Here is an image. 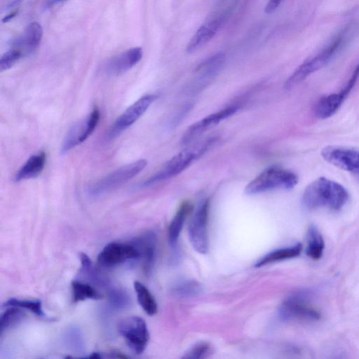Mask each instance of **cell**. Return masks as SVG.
<instances>
[{
    "instance_id": "obj_1",
    "label": "cell",
    "mask_w": 359,
    "mask_h": 359,
    "mask_svg": "<svg viewBox=\"0 0 359 359\" xmlns=\"http://www.w3.org/2000/svg\"><path fill=\"white\" fill-rule=\"evenodd\" d=\"M348 199V193L343 185L320 177L306 187L302 196V203L309 210L327 208L338 211L346 205Z\"/></svg>"
},
{
    "instance_id": "obj_2",
    "label": "cell",
    "mask_w": 359,
    "mask_h": 359,
    "mask_svg": "<svg viewBox=\"0 0 359 359\" xmlns=\"http://www.w3.org/2000/svg\"><path fill=\"white\" fill-rule=\"evenodd\" d=\"M346 35V31H341L318 53L305 60L285 81V88H293L309 76L327 65L344 44Z\"/></svg>"
},
{
    "instance_id": "obj_3",
    "label": "cell",
    "mask_w": 359,
    "mask_h": 359,
    "mask_svg": "<svg viewBox=\"0 0 359 359\" xmlns=\"http://www.w3.org/2000/svg\"><path fill=\"white\" fill-rule=\"evenodd\" d=\"M214 143L215 140L210 139L183 149L171 158L157 172L142 182V185L149 186L177 175L205 154Z\"/></svg>"
},
{
    "instance_id": "obj_4",
    "label": "cell",
    "mask_w": 359,
    "mask_h": 359,
    "mask_svg": "<svg viewBox=\"0 0 359 359\" xmlns=\"http://www.w3.org/2000/svg\"><path fill=\"white\" fill-rule=\"evenodd\" d=\"M297 183L298 177L294 172L280 167L271 166L251 180L245 187V192L251 195L277 189H290Z\"/></svg>"
},
{
    "instance_id": "obj_5",
    "label": "cell",
    "mask_w": 359,
    "mask_h": 359,
    "mask_svg": "<svg viewBox=\"0 0 359 359\" xmlns=\"http://www.w3.org/2000/svg\"><path fill=\"white\" fill-rule=\"evenodd\" d=\"M147 164L145 159H140L122 166L92 183L88 192L92 196H99L111 191L135 177Z\"/></svg>"
},
{
    "instance_id": "obj_6",
    "label": "cell",
    "mask_w": 359,
    "mask_h": 359,
    "mask_svg": "<svg viewBox=\"0 0 359 359\" xmlns=\"http://www.w3.org/2000/svg\"><path fill=\"white\" fill-rule=\"evenodd\" d=\"M117 330L135 353L141 354L144 352L149 339V334L143 318L139 316L125 318L118 323Z\"/></svg>"
},
{
    "instance_id": "obj_7",
    "label": "cell",
    "mask_w": 359,
    "mask_h": 359,
    "mask_svg": "<svg viewBox=\"0 0 359 359\" xmlns=\"http://www.w3.org/2000/svg\"><path fill=\"white\" fill-rule=\"evenodd\" d=\"M321 156L330 164L351 173L359 181V148L329 145Z\"/></svg>"
},
{
    "instance_id": "obj_8",
    "label": "cell",
    "mask_w": 359,
    "mask_h": 359,
    "mask_svg": "<svg viewBox=\"0 0 359 359\" xmlns=\"http://www.w3.org/2000/svg\"><path fill=\"white\" fill-rule=\"evenodd\" d=\"M280 316L285 320L313 322L320 318V313L302 294L287 297L281 304Z\"/></svg>"
},
{
    "instance_id": "obj_9",
    "label": "cell",
    "mask_w": 359,
    "mask_h": 359,
    "mask_svg": "<svg viewBox=\"0 0 359 359\" xmlns=\"http://www.w3.org/2000/svg\"><path fill=\"white\" fill-rule=\"evenodd\" d=\"M100 117L99 109L94 107L86 116L75 122L67 132L60 147V153L66 154L87 140L96 128Z\"/></svg>"
},
{
    "instance_id": "obj_10",
    "label": "cell",
    "mask_w": 359,
    "mask_h": 359,
    "mask_svg": "<svg viewBox=\"0 0 359 359\" xmlns=\"http://www.w3.org/2000/svg\"><path fill=\"white\" fill-rule=\"evenodd\" d=\"M210 202H202L194 213L189 222L188 233L192 247L198 253L205 254L208 250V220Z\"/></svg>"
},
{
    "instance_id": "obj_11",
    "label": "cell",
    "mask_w": 359,
    "mask_h": 359,
    "mask_svg": "<svg viewBox=\"0 0 359 359\" xmlns=\"http://www.w3.org/2000/svg\"><path fill=\"white\" fill-rule=\"evenodd\" d=\"M358 78L359 63L339 91L324 96L318 101L314 108L315 116L320 119H325L334 115L354 88Z\"/></svg>"
},
{
    "instance_id": "obj_12",
    "label": "cell",
    "mask_w": 359,
    "mask_h": 359,
    "mask_svg": "<svg viewBox=\"0 0 359 359\" xmlns=\"http://www.w3.org/2000/svg\"><path fill=\"white\" fill-rule=\"evenodd\" d=\"M156 98V96L155 95L148 94L140 97L130 105L111 126L106 135V139H114L135 123L147 110Z\"/></svg>"
},
{
    "instance_id": "obj_13",
    "label": "cell",
    "mask_w": 359,
    "mask_h": 359,
    "mask_svg": "<svg viewBox=\"0 0 359 359\" xmlns=\"http://www.w3.org/2000/svg\"><path fill=\"white\" fill-rule=\"evenodd\" d=\"M137 258H140L139 251L131 242H112L100 251L97 262L102 267L111 268Z\"/></svg>"
},
{
    "instance_id": "obj_14",
    "label": "cell",
    "mask_w": 359,
    "mask_h": 359,
    "mask_svg": "<svg viewBox=\"0 0 359 359\" xmlns=\"http://www.w3.org/2000/svg\"><path fill=\"white\" fill-rule=\"evenodd\" d=\"M142 54L141 48H131L110 59L105 65L104 70L112 76L122 74L137 64Z\"/></svg>"
},
{
    "instance_id": "obj_15",
    "label": "cell",
    "mask_w": 359,
    "mask_h": 359,
    "mask_svg": "<svg viewBox=\"0 0 359 359\" xmlns=\"http://www.w3.org/2000/svg\"><path fill=\"white\" fill-rule=\"evenodd\" d=\"M237 110V107L229 106L204 117L188 128L183 137V142L187 143L191 141L206 129L233 115Z\"/></svg>"
},
{
    "instance_id": "obj_16",
    "label": "cell",
    "mask_w": 359,
    "mask_h": 359,
    "mask_svg": "<svg viewBox=\"0 0 359 359\" xmlns=\"http://www.w3.org/2000/svg\"><path fill=\"white\" fill-rule=\"evenodd\" d=\"M222 22V17H217L203 24L187 43L186 51L192 53L205 45L215 36Z\"/></svg>"
},
{
    "instance_id": "obj_17",
    "label": "cell",
    "mask_w": 359,
    "mask_h": 359,
    "mask_svg": "<svg viewBox=\"0 0 359 359\" xmlns=\"http://www.w3.org/2000/svg\"><path fill=\"white\" fill-rule=\"evenodd\" d=\"M43 36V29L37 22H31L22 35L17 39L14 47L19 48L23 55L32 54L39 47Z\"/></svg>"
},
{
    "instance_id": "obj_18",
    "label": "cell",
    "mask_w": 359,
    "mask_h": 359,
    "mask_svg": "<svg viewBox=\"0 0 359 359\" xmlns=\"http://www.w3.org/2000/svg\"><path fill=\"white\" fill-rule=\"evenodd\" d=\"M46 161L43 151L31 156L20 168L13 177L15 182L33 179L38 177L43 171Z\"/></svg>"
},
{
    "instance_id": "obj_19",
    "label": "cell",
    "mask_w": 359,
    "mask_h": 359,
    "mask_svg": "<svg viewBox=\"0 0 359 359\" xmlns=\"http://www.w3.org/2000/svg\"><path fill=\"white\" fill-rule=\"evenodd\" d=\"M139 251L140 258L148 270L153 263L156 250V236L151 231H147L131 241Z\"/></svg>"
},
{
    "instance_id": "obj_20",
    "label": "cell",
    "mask_w": 359,
    "mask_h": 359,
    "mask_svg": "<svg viewBox=\"0 0 359 359\" xmlns=\"http://www.w3.org/2000/svg\"><path fill=\"white\" fill-rule=\"evenodd\" d=\"M225 61V54L217 53L201 62L196 67L195 72L202 79L211 78L222 69Z\"/></svg>"
},
{
    "instance_id": "obj_21",
    "label": "cell",
    "mask_w": 359,
    "mask_h": 359,
    "mask_svg": "<svg viewBox=\"0 0 359 359\" xmlns=\"http://www.w3.org/2000/svg\"><path fill=\"white\" fill-rule=\"evenodd\" d=\"M306 241V255L313 260L320 259L325 249V241L322 234L316 226H309L307 230Z\"/></svg>"
},
{
    "instance_id": "obj_22",
    "label": "cell",
    "mask_w": 359,
    "mask_h": 359,
    "mask_svg": "<svg viewBox=\"0 0 359 359\" xmlns=\"http://www.w3.org/2000/svg\"><path fill=\"white\" fill-rule=\"evenodd\" d=\"M302 250V244L297 243L292 246L272 251L260 259L255 264V266L261 267L271 263L296 257L300 255Z\"/></svg>"
},
{
    "instance_id": "obj_23",
    "label": "cell",
    "mask_w": 359,
    "mask_h": 359,
    "mask_svg": "<svg viewBox=\"0 0 359 359\" xmlns=\"http://www.w3.org/2000/svg\"><path fill=\"white\" fill-rule=\"evenodd\" d=\"M192 209L189 202H184L180 206L168 228V238L171 244L177 243L187 216Z\"/></svg>"
},
{
    "instance_id": "obj_24",
    "label": "cell",
    "mask_w": 359,
    "mask_h": 359,
    "mask_svg": "<svg viewBox=\"0 0 359 359\" xmlns=\"http://www.w3.org/2000/svg\"><path fill=\"white\" fill-rule=\"evenodd\" d=\"M134 289L138 303L144 312L149 316L155 315L158 311L157 303L148 288L142 283L135 281Z\"/></svg>"
},
{
    "instance_id": "obj_25",
    "label": "cell",
    "mask_w": 359,
    "mask_h": 359,
    "mask_svg": "<svg viewBox=\"0 0 359 359\" xmlns=\"http://www.w3.org/2000/svg\"><path fill=\"white\" fill-rule=\"evenodd\" d=\"M73 302L76 303L88 299H101L103 295L88 283L80 280H72V283Z\"/></svg>"
},
{
    "instance_id": "obj_26",
    "label": "cell",
    "mask_w": 359,
    "mask_h": 359,
    "mask_svg": "<svg viewBox=\"0 0 359 359\" xmlns=\"http://www.w3.org/2000/svg\"><path fill=\"white\" fill-rule=\"evenodd\" d=\"M8 307L0 317V336L12 325L22 320L25 316V312L19 307Z\"/></svg>"
},
{
    "instance_id": "obj_27",
    "label": "cell",
    "mask_w": 359,
    "mask_h": 359,
    "mask_svg": "<svg viewBox=\"0 0 359 359\" xmlns=\"http://www.w3.org/2000/svg\"><path fill=\"white\" fill-rule=\"evenodd\" d=\"M4 306L19 307L20 309H27L39 316H44L41 302L39 299L32 300L11 298L4 304Z\"/></svg>"
},
{
    "instance_id": "obj_28",
    "label": "cell",
    "mask_w": 359,
    "mask_h": 359,
    "mask_svg": "<svg viewBox=\"0 0 359 359\" xmlns=\"http://www.w3.org/2000/svg\"><path fill=\"white\" fill-rule=\"evenodd\" d=\"M23 55L22 51L13 47L11 49L4 53L0 58V69L1 72L11 68Z\"/></svg>"
},
{
    "instance_id": "obj_29",
    "label": "cell",
    "mask_w": 359,
    "mask_h": 359,
    "mask_svg": "<svg viewBox=\"0 0 359 359\" xmlns=\"http://www.w3.org/2000/svg\"><path fill=\"white\" fill-rule=\"evenodd\" d=\"M200 285L194 280L184 281L174 287V292L182 297L195 295L200 292Z\"/></svg>"
},
{
    "instance_id": "obj_30",
    "label": "cell",
    "mask_w": 359,
    "mask_h": 359,
    "mask_svg": "<svg viewBox=\"0 0 359 359\" xmlns=\"http://www.w3.org/2000/svg\"><path fill=\"white\" fill-rule=\"evenodd\" d=\"M210 347L206 343H201L191 348L183 358L198 359L205 358L210 353Z\"/></svg>"
},
{
    "instance_id": "obj_31",
    "label": "cell",
    "mask_w": 359,
    "mask_h": 359,
    "mask_svg": "<svg viewBox=\"0 0 359 359\" xmlns=\"http://www.w3.org/2000/svg\"><path fill=\"white\" fill-rule=\"evenodd\" d=\"M283 0H269L264 8V12L266 14L273 13L280 6Z\"/></svg>"
},
{
    "instance_id": "obj_32",
    "label": "cell",
    "mask_w": 359,
    "mask_h": 359,
    "mask_svg": "<svg viewBox=\"0 0 359 359\" xmlns=\"http://www.w3.org/2000/svg\"><path fill=\"white\" fill-rule=\"evenodd\" d=\"M85 358H89V359H100V358H102L103 356L100 353L94 352V353H90L88 356H86Z\"/></svg>"
},
{
    "instance_id": "obj_33",
    "label": "cell",
    "mask_w": 359,
    "mask_h": 359,
    "mask_svg": "<svg viewBox=\"0 0 359 359\" xmlns=\"http://www.w3.org/2000/svg\"><path fill=\"white\" fill-rule=\"evenodd\" d=\"M18 13V11H15L12 13H11L10 14H8V15L5 16L3 19H2V22H8L9 20H11L12 18H13Z\"/></svg>"
},
{
    "instance_id": "obj_34",
    "label": "cell",
    "mask_w": 359,
    "mask_h": 359,
    "mask_svg": "<svg viewBox=\"0 0 359 359\" xmlns=\"http://www.w3.org/2000/svg\"><path fill=\"white\" fill-rule=\"evenodd\" d=\"M21 1L22 0H11L10 3L7 5V8L10 9L15 7L21 2Z\"/></svg>"
},
{
    "instance_id": "obj_35",
    "label": "cell",
    "mask_w": 359,
    "mask_h": 359,
    "mask_svg": "<svg viewBox=\"0 0 359 359\" xmlns=\"http://www.w3.org/2000/svg\"><path fill=\"white\" fill-rule=\"evenodd\" d=\"M56 1H65V0H55Z\"/></svg>"
}]
</instances>
